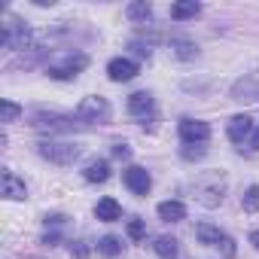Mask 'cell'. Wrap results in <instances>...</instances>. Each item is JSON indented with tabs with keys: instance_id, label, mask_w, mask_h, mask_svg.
<instances>
[{
	"instance_id": "obj_1",
	"label": "cell",
	"mask_w": 259,
	"mask_h": 259,
	"mask_svg": "<svg viewBox=\"0 0 259 259\" xmlns=\"http://www.w3.org/2000/svg\"><path fill=\"white\" fill-rule=\"evenodd\" d=\"M110 101L101 98V95H89L79 101L76 107V122H85V125H107L110 122Z\"/></svg>"
},
{
	"instance_id": "obj_2",
	"label": "cell",
	"mask_w": 259,
	"mask_h": 259,
	"mask_svg": "<svg viewBox=\"0 0 259 259\" xmlns=\"http://www.w3.org/2000/svg\"><path fill=\"white\" fill-rule=\"evenodd\" d=\"M37 153L43 159H49L52 165H61V168H67V165H73L79 159V147L64 144V141H43V144H37Z\"/></svg>"
},
{
	"instance_id": "obj_3",
	"label": "cell",
	"mask_w": 259,
	"mask_h": 259,
	"mask_svg": "<svg viewBox=\"0 0 259 259\" xmlns=\"http://www.w3.org/2000/svg\"><path fill=\"white\" fill-rule=\"evenodd\" d=\"M195 238H198L204 247H220L229 259L235 256V241H232L226 232H220L217 226H210V223H198V226H195Z\"/></svg>"
},
{
	"instance_id": "obj_4",
	"label": "cell",
	"mask_w": 259,
	"mask_h": 259,
	"mask_svg": "<svg viewBox=\"0 0 259 259\" xmlns=\"http://www.w3.org/2000/svg\"><path fill=\"white\" fill-rule=\"evenodd\" d=\"M89 67V55H82V52H76V55H64L61 61H55V64H49V76L52 79H73L79 70H85Z\"/></svg>"
},
{
	"instance_id": "obj_5",
	"label": "cell",
	"mask_w": 259,
	"mask_h": 259,
	"mask_svg": "<svg viewBox=\"0 0 259 259\" xmlns=\"http://www.w3.org/2000/svg\"><path fill=\"white\" fill-rule=\"evenodd\" d=\"M34 128H40V132H70V128L76 125L70 116H61V113H46V110H37L31 116Z\"/></svg>"
},
{
	"instance_id": "obj_6",
	"label": "cell",
	"mask_w": 259,
	"mask_h": 259,
	"mask_svg": "<svg viewBox=\"0 0 259 259\" xmlns=\"http://www.w3.org/2000/svg\"><path fill=\"white\" fill-rule=\"evenodd\" d=\"M210 138V125L201 122V119H183L180 122V141L186 147H198V144H207Z\"/></svg>"
},
{
	"instance_id": "obj_7",
	"label": "cell",
	"mask_w": 259,
	"mask_h": 259,
	"mask_svg": "<svg viewBox=\"0 0 259 259\" xmlns=\"http://www.w3.org/2000/svg\"><path fill=\"white\" fill-rule=\"evenodd\" d=\"M122 183L132 189L135 195H147L150 189H153V177H150V171L147 168H141V165H132V168H125V174H122Z\"/></svg>"
},
{
	"instance_id": "obj_8",
	"label": "cell",
	"mask_w": 259,
	"mask_h": 259,
	"mask_svg": "<svg viewBox=\"0 0 259 259\" xmlns=\"http://www.w3.org/2000/svg\"><path fill=\"white\" fill-rule=\"evenodd\" d=\"M28 43V28L16 19V16H7V25H4V46L7 49H19Z\"/></svg>"
},
{
	"instance_id": "obj_9",
	"label": "cell",
	"mask_w": 259,
	"mask_h": 259,
	"mask_svg": "<svg viewBox=\"0 0 259 259\" xmlns=\"http://www.w3.org/2000/svg\"><path fill=\"white\" fill-rule=\"evenodd\" d=\"M138 70H141V67H138L132 58H113V61L107 64V76H110L113 82H128V79H135Z\"/></svg>"
},
{
	"instance_id": "obj_10",
	"label": "cell",
	"mask_w": 259,
	"mask_h": 259,
	"mask_svg": "<svg viewBox=\"0 0 259 259\" xmlns=\"http://www.w3.org/2000/svg\"><path fill=\"white\" fill-rule=\"evenodd\" d=\"M153 110H156V101L150 92H135L128 98V113L135 119H147V116H153Z\"/></svg>"
},
{
	"instance_id": "obj_11",
	"label": "cell",
	"mask_w": 259,
	"mask_h": 259,
	"mask_svg": "<svg viewBox=\"0 0 259 259\" xmlns=\"http://www.w3.org/2000/svg\"><path fill=\"white\" fill-rule=\"evenodd\" d=\"M0 186H4V195H7L10 201H25V198H28L25 180H19L13 171H4V177H0Z\"/></svg>"
},
{
	"instance_id": "obj_12",
	"label": "cell",
	"mask_w": 259,
	"mask_h": 259,
	"mask_svg": "<svg viewBox=\"0 0 259 259\" xmlns=\"http://www.w3.org/2000/svg\"><path fill=\"white\" fill-rule=\"evenodd\" d=\"M250 135H253V119L250 116H235L229 122V141L232 144H244Z\"/></svg>"
},
{
	"instance_id": "obj_13",
	"label": "cell",
	"mask_w": 259,
	"mask_h": 259,
	"mask_svg": "<svg viewBox=\"0 0 259 259\" xmlns=\"http://www.w3.org/2000/svg\"><path fill=\"white\" fill-rule=\"evenodd\" d=\"M95 217L101 220V223H116L119 217H122V207H119V201L116 198H101L98 204H95Z\"/></svg>"
},
{
	"instance_id": "obj_14",
	"label": "cell",
	"mask_w": 259,
	"mask_h": 259,
	"mask_svg": "<svg viewBox=\"0 0 259 259\" xmlns=\"http://www.w3.org/2000/svg\"><path fill=\"white\" fill-rule=\"evenodd\" d=\"M82 177H85L89 183H104V180L110 177V162H107V159H95V162H89L85 171H82Z\"/></svg>"
},
{
	"instance_id": "obj_15",
	"label": "cell",
	"mask_w": 259,
	"mask_h": 259,
	"mask_svg": "<svg viewBox=\"0 0 259 259\" xmlns=\"http://www.w3.org/2000/svg\"><path fill=\"white\" fill-rule=\"evenodd\" d=\"M159 217L165 223H180V220H186V204L183 201H162L159 204Z\"/></svg>"
},
{
	"instance_id": "obj_16",
	"label": "cell",
	"mask_w": 259,
	"mask_h": 259,
	"mask_svg": "<svg viewBox=\"0 0 259 259\" xmlns=\"http://www.w3.org/2000/svg\"><path fill=\"white\" fill-rule=\"evenodd\" d=\"M198 13H201V4H195V0H189V4H174V7H171V19H174V22L195 19Z\"/></svg>"
},
{
	"instance_id": "obj_17",
	"label": "cell",
	"mask_w": 259,
	"mask_h": 259,
	"mask_svg": "<svg viewBox=\"0 0 259 259\" xmlns=\"http://www.w3.org/2000/svg\"><path fill=\"white\" fill-rule=\"evenodd\" d=\"M153 250H156L162 259H177V238H171V235H162V238H156Z\"/></svg>"
},
{
	"instance_id": "obj_18",
	"label": "cell",
	"mask_w": 259,
	"mask_h": 259,
	"mask_svg": "<svg viewBox=\"0 0 259 259\" xmlns=\"http://www.w3.org/2000/svg\"><path fill=\"white\" fill-rule=\"evenodd\" d=\"M98 250H101L104 256H110V259H116V256L122 253V241H119L116 235H104V238L98 241Z\"/></svg>"
},
{
	"instance_id": "obj_19",
	"label": "cell",
	"mask_w": 259,
	"mask_h": 259,
	"mask_svg": "<svg viewBox=\"0 0 259 259\" xmlns=\"http://www.w3.org/2000/svg\"><path fill=\"white\" fill-rule=\"evenodd\" d=\"M128 19H132V22H147L150 16H153V7L150 4H128Z\"/></svg>"
},
{
	"instance_id": "obj_20",
	"label": "cell",
	"mask_w": 259,
	"mask_h": 259,
	"mask_svg": "<svg viewBox=\"0 0 259 259\" xmlns=\"http://www.w3.org/2000/svg\"><path fill=\"white\" fill-rule=\"evenodd\" d=\"M0 107H4V122H16V119L22 116V107H19L16 101H10V98L0 101Z\"/></svg>"
},
{
	"instance_id": "obj_21",
	"label": "cell",
	"mask_w": 259,
	"mask_h": 259,
	"mask_svg": "<svg viewBox=\"0 0 259 259\" xmlns=\"http://www.w3.org/2000/svg\"><path fill=\"white\" fill-rule=\"evenodd\" d=\"M244 210H247V213H256V210H259V186H250V189L244 192Z\"/></svg>"
},
{
	"instance_id": "obj_22",
	"label": "cell",
	"mask_w": 259,
	"mask_h": 259,
	"mask_svg": "<svg viewBox=\"0 0 259 259\" xmlns=\"http://www.w3.org/2000/svg\"><path fill=\"white\" fill-rule=\"evenodd\" d=\"M128 238H132V241H144V238H147L144 220H128Z\"/></svg>"
},
{
	"instance_id": "obj_23",
	"label": "cell",
	"mask_w": 259,
	"mask_h": 259,
	"mask_svg": "<svg viewBox=\"0 0 259 259\" xmlns=\"http://www.w3.org/2000/svg\"><path fill=\"white\" fill-rule=\"evenodd\" d=\"M174 52L180 58H195V46L192 43H174Z\"/></svg>"
},
{
	"instance_id": "obj_24",
	"label": "cell",
	"mask_w": 259,
	"mask_h": 259,
	"mask_svg": "<svg viewBox=\"0 0 259 259\" xmlns=\"http://www.w3.org/2000/svg\"><path fill=\"white\" fill-rule=\"evenodd\" d=\"M113 156L116 159H132V147L128 144H113Z\"/></svg>"
},
{
	"instance_id": "obj_25",
	"label": "cell",
	"mask_w": 259,
	"mask_h": 259,
	"mask_svg": "<svg viewBox=\"0 0 259 259\" xmlns=\"http://www.w3.org/2000/svg\"><path fill=\"white\" fill-rule=\"evenodd\" d=\"M201 156H204V147H198V150L186 147V150H183V159H189V162H192V159H201Z\"/></svg>"
},
{
	"instance_id": "obj_26",
	"label": "cell",
	"mask_w": 259,
	"mask_h": 259,
	"mask_svg": "<svg viewBox=\"0 0 259 259\" xmlns=\"http://www.w3.org/2000/svg\"><path fill=\"white\" fill-rule=\"evenodd\" d=\"M73 256H76V259H85V256H89V247H85V241H76V244H73Z\"/></svg>"
},
{
	"instance_id": "obj_27",
	"label": "cell",
	"mask_w": 259,
	"mask_h": 259,
	"mask_svg": "<svg viewBox=\"0 0 259 259\" xmlns=\"http://www.w3.org/2000/svg\"><path fill=\"white\" fill-rule=\"evenodd\" d=\"M250 244L259 250V229H253V232H250Z\"/></svg>"
},
{
	"instance_id": "obj_28",
	"label": "cell",
	"mask_w": 259,
	"mask_h": 259,
	"mask_svg": "<svg viewBox=\"0 0 259 259\" xmlns=\"http://www.w3.org/2000/svg\"><path fill=\"white\" fill-rule=\"evenodd\" d=\"M250 144H253V150H259V128L253 132V138H250Z\"/></svg>"
}]
</instances>
